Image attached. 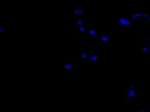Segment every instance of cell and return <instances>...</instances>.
I'll return each instance as SVG.
<instances>
[{
    "mask_svg": "<svg viewBox=\"0 0 150 112\" xmlns=\"http://www.w3.org/2000/svg\"><path fill=\"white\" fill-rule=\"evenodd\" d=\"M111 24L115 27H140L143 26L141 23H137L132 20L129 15L122 14H112L111 15ZM144 27V26H143Z\"/></svg>",
    "mask_w": 150,
    "mask_h": 112,
    "instance_id": "obj_1",
    "label": "cell"
},
{
    "mask_svg": "<svg viewBox=\"0 0 150 112\" xmlns=\"http://www.w3.org/2000/svg\"><path fill=\"white\" fill-rule=\"evenodd\" d=\"M137 82H128L125 87V96L124 102L126 108L135 107L137 97Z\"/></svg>",
    "mask_w": 150,
    "mask_h": 112,
    "instance_id": "obj_2",
    "label": "cell"
},
{
    "mask_svg": "<svg viewBox=\"0 0 150 112\" xmlns=\"http://www.w3.org/2000/svg\"><path fill=\"white\" fill-rule=\"evenodd\" d=\"M55 65L62 69H76L82 68L81 64L73 57V56L59 55L55 58Z\"/></svg>",
    "mask_w": 150,
    "mask_h": 112,
    "instance_id": "obj_3",
    "label": "cell"
},
{
    "mask_svg": "<svg viewBox=\"0 0 150 112\" xmlns=\"http://www.w3.org/2000/svg\"><path fill=\"white\" fill-rule=\"evenodd\" d=\"M105 28L103 27H88V31L85 33V34L81 37V42L84 44H97L98 39L100 34L104 31Z\"/></svg>",
    "mask_w": 150,
    "mask_h": 112,
    "instance_id": "obj_4",
    "label": "cell"
},
{
    "mask_svg": "<svg viewBox=\"0 0 150 112\" xmlns=\"http://www.w3.org/2000/svg\"><path fill=\"white\" fill-rule=\"evenodd\" d=\"M106 63H107L106 56L97 53L94 49L90 56L88 57L85 67L88 68H97L102 67L105 65Z\"/></svg>",
    "mask_w": 150,
    "mask_h": 112,
    "instance_id": "obj_5",
    "label": "cell"
},
{
    "mask_svg": "<svg viewBox=\"0 0 150 112\" xmlns=\"http://www.w3.org/2000/svg\"><path fill=\"white\" fill-rule=\"evenodd\" d=\"M93 50H94V47L89 45V46H87L86 48L81 49L80 51H77L72 56L81 64L82 67H85V65L87 63V61H88V57L90 56Z\"/></svg>",
    "mask_w": 150,
    "mask_h": 112,
    "instance_id": "obj_6",
    "label": "cell"
},
{
    "mask_svg": "<svg viewBox=\"0 0 150 112\" xmlns=\"http://www.w3.org/2000/svg\"><path fill=\"white\" fill-rule=\"evenodd\" d=\"M69 17L71 18H77L82 16V3L81 1H76L74 3H70L69 6Z\"/></svg>",
    "mask_w": 150,
    "mask_h": 112,
    "instance_id": "obj_7",
    "label": "cell"
},
{
    "mask_svg": "<svg viewBox=\"0 0 150 112\" xmlns=\"http://www.w3.org/2000/svg\"><path fill=\"white\" fill-rule=\"evenodd\" d=\"M69 31L71 33V37L73 40L80 41L81 37L85 34L88 31V27L85 26H80V27H69Z\"/></svg>",
    "mask_w": 150,
    "mask_h": 112,
    "instance_id": "obj_8",
    "label": "cell"
},
{
    "mask_svg": "<svg viewBox=\"0 0 150 112\" xmlns=\"http://www.w3.org/2000/svg\"><path fill=\"white\" fill-rule=\"evenodd\" d=\"M150 48L146 42L142 39H140L137 42V52L142 55H149Z\"/></svg>",
    "mask_w": 150,
    "mask_h": 112,
    "instance_id": "obj_9",
    "label": "cell"
},
{
    "mask_svg": "<svg viewBox=\"0 0 150 112\" xmlns=\"http://www.w3.org/2000/svg\"><path fill=\"white\" fill-rule=\"evenodd\" d=\"M110 40V31L105 28L104 31L100 34L98 42H108Z\"/></svg>",
    "mask_w": 150,
    "mask_h": 112,
    "instance_id": "obj_10",
    "label": "cell"
},
{
    "mask_svg": "<svg viewBox=\"0 0 150 112\" xmlns=\"http://www.w3.org/2000/svg\"><path fill=\"white\" fill-rule=\"evenodd\" d=\"M139 36H141V39H142V40H144L145 42H146V44L149 45V47L150 48V37L149 36H148V35H145V34H138Z\"/></svg>",
    "mask_w": 150,
    "mask_h": 112,
    "instance_id": "obj_11",
    "label": "cell"
},
{
    "mask_svg": "<svg viewBox=\"0 0 150 112\" xmlns=\"http://www.w3.org/2000/svg\"><path fill=\"white\" fill-rule=\"evenodd\" d=\"M144 106H145V108L147 110V112H150V103L149 104H146Z\"/></svg>",
    "mask_w": 150,
    "mask_h": 112,
    "instance_id": "obj_12",
    "label": "cell"
},
{
    "mask_svg": "<svg viewBox=\"0 0 150 112\" xmlns=\"http://www.w3.org/2000/svg\"><path fill=\"white\" fill-rule=\"evenodd\" d=\"M137 112H147V110H146V108H145V106L143 107V108H140L137 110Z\"/></svg>",
    "mask_w": 150,
    "mask_h": 112,
    "instance_id": "obj_13",
    "label": "cell"
},
{
    "mask_svg": "<svg viewBox=\"0 0 150 112\" xmlns=\"http://www.w3.org/2000/svg\"><path fill=\"white\" fill-rule=\"evenodd\" d=\"M149 56H150V50H149Z\"/></svg>",
    "mask_w": 150,
    "mask_h": 112,
    "instance_id": "obj_14",
    "label": "cell"
}]
</instances>
